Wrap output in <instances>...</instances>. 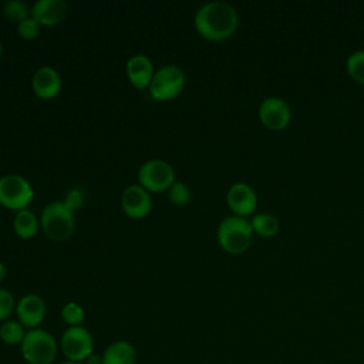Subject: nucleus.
Wrapping results in <instances>:
<instances>
[{
	"label": "nucleus",
	"instance_id": "9",
	"mask_svg": "<svg viewBox=\"0 0 364 364\" xmlns=\"http://www.w3.org/2000/svg\"><path fill=\"white\" fill-rule=\"evenodd\" d=\"M260 122L273 131H280L286 128L291 119V109L289 104L280 97L264 98L257 109Z\"/></svg>",
	"mask_w": 364,
	"mask_h": 364
},
{
	"label": "nucleus",
	"instance_id": "25",
	"mask_svg": "<svg viewBox=\"0 0 364 364\" xmlns=\"http://www.w3.org/2000/svg\"><path fill=\"white\" fill-rule=\"evenodd\" d=\"M16 311V300L10 290L0 287V323L6 321Z\"/></svg>",
	"mask_w": 364,
	"mask_h": 364
},
{
	"label": "nucleus",
	"instance_id": "13",
	"mask_svg": "<svg viewBox=\"0 0 364 364\" xmlns=\"http://www.w3.org/2000/svg\"><path fill=\"white\" fill-rule=\"evenodd\" d=\"M129 82L139 90L148 88L155 74L152 60L145 54H134L128 58L125 65Z\"/></svg>",
	"mask_w": 364,
	"mask_h": 364
},
{
	"label": "nucleus",
	"instance_id": "26",
	"mask_svg": "<svg viewBox=\"0 0 364 364\" xmlns=\"http://www.w3.org/2000/svg\"><path fill=\"white\" fill-rule=\"evenodd\" d=\"M84 199H85V192L81 189V188H71L67 193H65V198H64V205L71 210V212H75L78 210L82 203H84Z\"/></svg>",
	"mask_w": 364,
	"mask_h": 364
},
{
	"label": "nucleus",
	"instance_id": "21",
	"mask_svg": "<svg viewBox=\"0 0 364 364\" xmlns=\"http://www.w3.org/2000/svg\"><path fill=\"white\" fill-rule=\"evenodd\" d=\"M30 11L31 7H28V4L23 0H9L3 4V14L11 21L20 23L30 16Z\"/></svg>",
	"mask_w": 364,
	"mask_h": 364
},
{
	"label": "nucleus",
	"instance_id": "10",
	"mask_svg": "<svg viewBox=\"0 0 364 364\" xmlns=\"http://www.w3.org/2000/svg\"><path fill=\"white\" fill-rule=\"evenodd\" d=\"M121 208L128 218L142 219L152 209L151 193L139 183H131L121 193Z\"/></svg>",
	"mask_w": 364,
	"mask_h": 364
},
{
	"label": "nucleus",
	"instance_id": "17",
	"mask_svg": "<svg viewBox=\"0 0 364 364\" xmlns=\"http://www.w3.org/2000/svg\"><path fill=\"white\" fill-rule=\"evenodd\" d=\"M40 220L33 210H18L13 219V230L21 239H31L38 232Z\"/></svg>",
	"mask_w": 364,
	"mask_h": 364
},
{
	"label": "nucleus",
	"instance_id": "30",
	"mask_svg": "<svg viewBox=\"0 0 364 364\" xmlns=\"http://www.w3.org/2000/svg\"><path fill=\"white\" fill-rule=\"evenodd\" d=\"M0 54H1V43H0Z\"/></svg>",
	"mask_w": 364,
	"mask_h": 364
},
{
	"label": "nucleus",
	"instance_id": "5",
	"mask_svg": "<svg viewBox=\"0 0 364 364\" xmlns=\"http://www.w3.org/2000/svg\"><path fill=\"white\" fill-rule=\"evenodd\" d=\"M186 82L183 70L176 64H165L155 70L149 84V94L154 100L168 101L181 94Z\"/></svg>",
	"mask_w": 364,
	"mask_h": 364
},
{
	"label": "nucleus",
	"instance_id": "18",
	"mask_svg": "<svg viewBox=\"0 0 364 364\" xmlns=\"http://www.w3.org/2000/svg\"><path fill=\"white\" fill-rule=\"evenodd\" d=\"M250 225H252L253 232H256L257 235H260L263 237L274 236L280 228L279 219L274 215L266 213V212L253 215L250 219Z\"/></svg>",
	"mask_w": 364,
	"mask_h": 364
},
{
	"label": "nucleus",
	"instance_id": "12",
	"mask_svg": "<svg viewBox=\"0 0 364 364\" xmlns=\"http://www.w3.org/2000/svg\"><path fill=\"white\" fill-rule=\"evenodd\" d=\"M17 320L28 330L37 328L46 316L44 300L34 293L24 294L16 304Z\"/></svg>",
	"mask_w": 364,
	"mask_h": 364
},
{
	"label": "nucleus",
	"instance_id": "29",
	"mask_svg": "<svg viewBox=\"0 0 364 364\" xmlns=\"http://www.w3.org/2000/svg\"><path fill=\"white\" fill-rule=\"evenodd\" d=\"M61 364H84V363H75V361H68V360H65V361H63Z\"/></svg>",
	"mask_w": 364,
	"mask_h": 364
},
{
	"label": "nucleus",
	"instance_id": "19",
	"mask_svg": "<svg viewBox=\"0 0 364 364\" xmlns=\"http://www.w3.org/2000/svg\"><path fill=\"white\" fill-rule=\"evenodd\" d=\"M27 328L18 320H6L0 324V340L9 346L21 344Z\"/></svg>",
	"mask_w": 364,
	"mask_h": 364
},
{
	"label": "nucleus",
	"instance_id": "24",
	"mask_svg": "<svg viewBox=\"0 0 364 364\" xmlns=\"http://www.w3.org/2000/svg\"><path fill=\"white\" fill-rule=\"evenodd\" d=\"M40 23L34 17L28 16L20 23H17V33L20 37L26 40H33L40 34Z\"/></svg>",
	"mask_w": 364,
	"mask_h": 364
},
{
	"label": "nucleus",
	"instance_id": "6",
	"mask_svg": "<svg viewBox=\"0 0 364 364\" xmlns=\"http://www.w3.org/2000/svg\"><path fill=\"white\" fill-rule=\"evenodd\" d=\"M34 198L31 183L21 175L7 173L0 178V205L11 210L27 209Z\"/></svg>",
	"mask_w": 364,
	"mask_h": 364
},
{
	"label": "nucleus",
	"instance_id": "4",
	"mask_svg": "<svg viewBox=\"0 0 364 364\" xmlns=\"http://www.w3.org/2000/svg\"><path fill=\"white\" fill-rule=\"evenodd\" d=\"M20 350L28 364H51L57 357L58 346L47 330L37 327L27 330Z\"/></svg>",
	"mask_w": 364,
	"mask_h": 364
},
{
	"label": "nucleus",
	"instance_id": "3",
	"mask_svg": "<svg viewBox=\"0 0 364 364\" xmlns=\"http://www.w3.org/2000/svg\"><path fill=\"white\" fill-rule=\"evenodd\" d=\"M40 226L50 240L64 242L74 233V212H71L63 200H53L44 206L40 216Z\"/></svg>",
	"mask_w": 364,
	"mask_h": 364
},
{
	"label": "nucleus",
	"instance_id": "2",
	"mask_svg": "<svg viewBox=\"0 0 364 364\" xmlns=\"http://www.w3.org/2000/svg\"><path fill=\"white\" fill-rule=\"evenodd\" d=\"M253 229L247 218L230 215L220 220L216 232L220 247L230 255L246 252L252 243Z\"/></svg>",
	"mask_w": 364,
	"mask_h": 364
},
{
	"label": "nucleus",
	"instance_id": "23",
	"mask_svg": "<svg viewBox=\"0 0 364 364\" xmlns=\"http://www.w3.org/2000/svg\"><path fill=\"white\" fill-rule=\"evenodd\" d=\"M168 199L175 206H185L191 199V189L182 181H175L168 189Z\"/></svg>",
	"mask_w": 364,
	"mask_h": 364
},
{
	"label": "nucleus",
	"instance_id": "20",
	"mask_svg": "<svg viewBox=\"0 0 364 364\" xmlns=\"http://www.w3.org/2000/svg\"><path fill=\"white\" fill-rule=\"evenodd\" d=\"M61 318L68 327L82 326L85 320V311L77 301H68L61 309Z\"/></svg>",
	"mask_w": 364,
	"mask_h": 364
},
{
	"label": "nucleus",
	"instance_id": "7",
	"mask_svg": "<svg viewBox=\"0 0 364 364\" xmlns=\"http://www.w3.org/2000/svg\"><path fill=\"white\" fill-rule=\"evenodd\" d=\"M172 165L164 159H148L138 169V182L148 192H164L175 182Z\"/></svg>",
	"mask_w": 364,
	"mask_h": 364
},
{
	"label": "nucleus",
	"instance_id": "11",
	"mask_svg": "<svg viewBox=\"0 0 364 364\" xmlns=\"http://www.w3.org/2000/svg\"><path fill=\"white\" fill-rule=\"evenodd\" d=\"M226 200L233 215L246 218L255 212L257 205V195L249 183L235 182L228 189Z\"/></svg>",
	"mask_w": 364,
	"mask_h": 364
},
{
	"label": "nucleus",
	"instance_id": "1",
	"mask_svg": "<svg viewBox=\"0 0 364 364\" xmlns=\"http://www.w3.org/2000/svg\"><path fill=\"white\" fill-rule=\"evenodd\" d=\"M239 16L236 9L228 1L212 0L202 4L195 16L193 26L199 36L210 41L229 38L237 28Z\"/></svg>",
	"mask_w": 364,
	"mask_h": 364
},
{
	"label": "nucleus",
	"instance_id": "14",
	"mask_svg": "<svg viewBox=\"0 0 364 364\" xmlns=\"http://www.w3.org/2000/svg\"><path fill=\"white\" fill-rule=\"evenodd\" d=\"M31 87L37 97L43 100L54 98L61 90V77L58 71L50 65H43L36 70L31 78Z\"/></svg>",
	"mask_w": 364,
	"mask_h": 364
},
{
	"label": "nucleus",
	"instance_id": "15",
	"mask_svg": "<svg viewBox=\"0 0 364 364\" xmlns=\"http://www.w3.org/2000/svg\"><path fill=\"white\" fill-rule=\"evenodd\" d=\"M68 6L64 0H37L31 6L30 16L34 17L40 26H55L67 16Z\"/></svg>",
	"mask_w": 364,
	"mask_h": 364
},
{
	"label": "nucleus",
	"instance_id": "22",
	"mask_svg": "<svg viewBox=\"0 0 364 364\" xmlns=\"http://www.w3.org/2000/svg\"><path fill=\"white\" fill-rule=\"evenodd\" d=\"M347 71L353 80L364 85V50L353 51L346 61Z\"/></svg>",
	"mask_w": 364,
	"mask_h": 364
},
{
	"label": "nucleus",
	"instance_id": "16",
	"mask_svg": "<svg viewBox=\"0 0 364 364\" xmlns=\"http://www.w3.org/2000/svg\"><path fill=\"white\" fill-rule=\"evenodd\" d=\"M135 361L136 350L125 340L111 343L102 353V364H135Z\"/></svg>",
	"mask_w": 364,
	"mask_h": 364
},
{
	"label": "nucleus",
	"instance_id": "27",
	"mask_svg": "<svg viewBox=\"0 0 364 364\" xmlns=\"http://www.w3.org/2000/svg\"><path fill=\"white\" fill-rule=\"evenodd\" d=\"M84 363H85V364H102V354L100 355V354L92 353Z\"/></svg>",
	"mask_w": 364,
	"mask_h": 364
},
{
	"label": "nucleus",
	"instance_id": "28",
	"mask_svg": "<svg viewBox=\"0 0 364 364\" xmlns=\"http://www.w3.org/2000/svg\"><path fill=\"white\" fill-rule=\"evenodd\" d=\"M6 276H7V269H6V266L0 262V282L4 280Z\"/></svg>",
	"mask_w": 364,
	"mask_h": 364
},
{
	"label": "nucleus",
	"instance_id": "8",
	"mask_svg": "<svg viewBox=\"0 0 364 364\" xmlns=\"http://www.w3.org/2000/svg\"><path fill=\"white\" fill-rule=\"evenodd\" d=\"M60 348L68 361L84 363L94 350V338L84 326L68 327L60 340Z\"/></svg>",
	"mask_w": 364,
	"mask_h": 364
}]
</instances>
